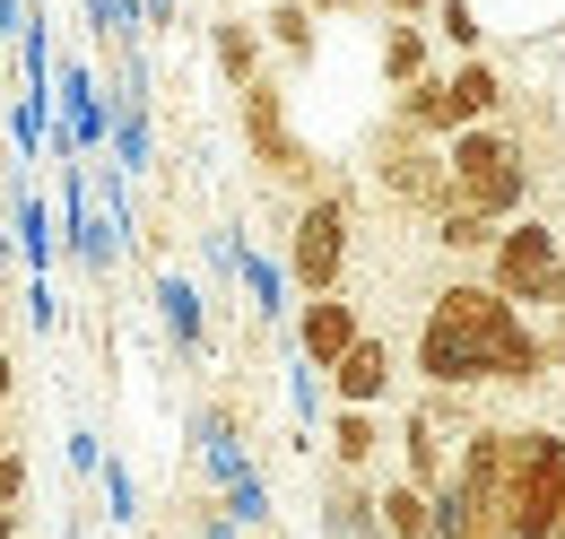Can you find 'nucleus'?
Wrapping results in <instances>:
<instances>
[{
  "label": "nucleus",
  "instance_id": "obj_16",
  "mask_svg": "<svg viewBox=\"0 0 565 539\" xmlns=\"http://www.w3.org/2000/svg\"><path fill=\"white\" fill-rule=\"evenodd\" d=\"M262 35H270L279 53H296V62H313V44H322V27H313V0H279V9L262 18Z\"/></svg>",
  "mask_w": 565,
  "mask_h": 539
},
{
  "label": "nucleus",
  "instance_id": "obj_15",
  "mask_svg": "<svg viewBox=\"0 0 565 539\" xmlns=\"http://www.w3.org/2000/svg\"><path fill=\"white\" fill-rule=\"evenodd\" d=\"M495 235H504V226L479 218V209H461V201L435 209V244H444V253H495Z\"/></svg>",
  "mask_w": 565,
  "mask_h": 539
},
{
  "label": "nucleus",
  "instance_id": "obj_7",
  "mask_svg": "<svg viewBox=\"0 0 565 539\" xmlns=\"http://www.w3.org/2000/svg\"><path fill=\"white\" fill-rule=\"evenodd\" d=\"M340 270H349V192H322L287 226V278L305 296H340Z\"/></svg>",
  "mask_w": 565,
  "mask_h": 539
},
{
  "label": "nucleus",
  "instance_id": "obj_2",
  "mask_svg": "<svg viewBox=\"0 0 565 539\" xmlns=\"http://www.w3.org/2000/svg\"><path fill=\"white\" fill-rule=\"evenodd\" d=\"M444 157H452V201L461 209H479V218H495V226L522 218V201H531V148H522V131L479 123V131L452 139Z\"/></svg>",
  "mask_w": 565,
  "mask_h": 539
},
{
  "label": "nucleus",
  "instance_id": "obj_14",
  "mask_svg": "<svg viewBox=\"0 0 565 539\" xmlns=\"http://www.w3.org/2000/svg\"><path fill=\"white\" fill-rule=\"evenodd\" d=\"M331 453H340V471H374V462H383V418H374V409H340V418H331Z\"/></svg>",
  "mask_w": 565,
  "mask_h": 539
},
{
  "label": "nucleus",
  "instance_id": "obj_11",
  "mask_svg": "<svg viewBox=\"0 0 565 539\" xmlns=\"http://www.w3.org/2000/svg\"><path fill=\"white\" fill-rule=\"evenodd\" d=\"M210 53H217V78H226L235 96L270 78V70H262V27H244V18H217V27H210Z\"/></svg>",
  "mask_w": 565,
  "mask_h": 539
},
{
  "label": "nucleus",
  "instance_id": "obj_12",
  "mask_svg": "<svg viewBox=\"0 0 565 539\" xmlns=\"http://www.w3.org/2000/svg\"><path fill=\"white\" fill-rule=\"evenodd\" d=\"M435 531H444V505L418 478H383V539H435Z\"/></svg>",
  "mask_w": 565,
  "mask_h": 539
},
{
  "label": "nucleus",
  "instance_id": "obj_8",
  "mask_svg": "<svg viewBox=\"0 0 565 539\" xmlns=\"http://www.w3.org/2000/svg\"><path fill=\"white\" fill-rule=\"evenodd\" d=\"M356 339H365V314H356L349 296H305V314H296V348H305L313 374H331Z\"/></svg>",
  "mask_w": 565,
  "mask_h": 539
},
{
  "label": "nucleus",
  "instance_id": "obj_20",
  "mask_svg": "<svg viewBox=\"0 0 565 539\" xmlns=\"http://www.w3.org/2000/svg\"><path fill=\"white\" fill-rule=\"evenodd\" d=\"M9 383H18V366H9V357H0V401H9Z\"/></svg>",
  "mask_w": 565,
  "mask_h": 539
},
{
  "label": "nucleus",
  "instance_id": "obj_6",
  "mask_svg": "<svg viewBox=\"0 0 565 539\" xmlns=\"http://www.w3.org/2000/svg\"><path fill=\"white\" fill-rule=\"evenodd\" d=\"M488 287H504L513 305H557L565 314V244L540 218H513L488 253Z\"/></svg>",
  "mask_w": 565,
  "mask_h": 539
},
{
  "label": "nucleus",
  "instance_id": "obj_1",
  "mask_svg": "<svg viewBox=\"0 0 565 539\" xmlns=\"http://www.w3.org/2000/svg\"><path fill=\"white\" fill-rule=\"evenodd\" d=\"M548 366H565L557 339L531 331L504 287H488V278L435 287L426 331H418L426 392H470V383H513V392H531V383H548Z\"/></svg>",
  "mask_w": 565,
  "mask_h": 539
},
{
  "label": "nucleus",
  "instance_id": "obj_5",
  "mask_svg": "<svg viewBox=\"0 0 565 539\" xmlns=\"http://www.w3.org/2000/svg\"><path fill=\"white\" fill-rule=\"evenodd\" d=\"M374 183L392 192V201H409V209H435L452 201V157H444V139H426V131H409L401 114L374 131Z\"/></svg>",
  "mask_w": 565,
  "mask_h": 539
},
{
  "label": "nucleus",
  "instance_id": "obj_9",
  "mask_svg": "<svg viewBox=\"0 0 565 539\" xmlns=\"http://www.w3.org/2000/svg\"><path fill=\"white\" fill-rule=\"evenodd\" d=\"M401 453H409V471L401 478H418L426 496H444V487H452V471H461V462H452V435H444V418H435V409H409V426H401Z\"/></svg>",
  "mask_w": 565,
  "mask_h": 539
},
{
  "label": "nucleus",
  "instance_id": "obj_22",
  "mask_svg": "<svg viewBox=\"0 0 565 539\" xmlns=\"http://www.w3.org/2000/svg\"><path fill=\"white\" fill-rule=\"evenodd\" d=\"M9 453H18V444H9V426H0V462H9Z\"/></svg>",
  "mask_w": 565,
  "mask_h": 539
},
{
  "label": "nucleus",
  "instance_id": "obj_21",
  "mask_svg": "<svg viewBox=\"0 0 565 539\" xmlns=\"http://www.w3.org/2000/svg\"><path fill=\"white\" fill-rule=\"evenodd\" d=\"M0 539H18V514H0Z\"/></svg>",
  "mask_w": 565,
  "mask_h": 539
},
{
  "label": "nucleus",
  "instance_id": "obj_3",
  "mask_svg": "<svg viewBox=\"0 0 565 539\" xmlns=\"http://www.w3.org/2000/svg\"><path fill=\"white\" fill-rule=\"evenodd\" d=\"M504 539H565V435L557 426H513Z\"/></svg>",
  "mask_w": 565,
  "mask_h": 539
},
{
  "label": "nucleus",
  "instance_id": "obj_17",
  "mask_svg": "<svg viewBox=\"0 0 565 539\" xmlns=\"http://www.w3.org/2000/svg\"><path fill=\"white\" fill-rule=\"evenodd\" d=\"M435 44H452V62H479V44H488L479 0H435Z\"/></svg>",
  "mask_w": 565,
  "mask_h": 539
},
{
  "label": "nucleus",
  "instance_id": "obj_4",
  "mask_svg": "<svg viewBox=\"0 0 565 539\" xmlns=\"http://www.w3.org/2000/svg\"><path fill=\"white\" fill-rule=\"evenodd\" d=\"M392 114H401L409 131L452 148L461 131H479V123L504 114V78H495V62H452V70H435V78H418L409 96H392Z\"/></svg>",
  "mask_w": 565,
  "mask_h": 539
},
{
  "label": "nucleus",
  "instance_id": "obj_13",
  "mask_svg": "<svg viewBox=\"0 0 565 539\" xmlns=\"http://www.w3.org/2000/svg\"><path fill=\"white\" fill-rule=\"evenodd\" d=\"M374 62H383V78L409 96L418 78H435V27H383V53H374Z\"/></svg>",
  "mask_w": 565,
  "mask_h": 539
},
{
  "label": "nucleus",
  "instance_id": "obj_23",
  "mask_svg": "<svg viewBox=\"0 0 565 539\" xmlns=\"http://www.w3.org/2000/svg\"><path fill=\"white\" fill-rule=\"evenodd\" d=\"M557 357H565V314H557Z\"/></svg>",
  "mask_w": 565,
  "mask_h": 539
},
{
  "label": "nucleus",
  "instance_id": "obj_10",
  "mask_svg": "<svg viewBox=\"0 0 565 539\" xmlns=\"http://www.w3.org/2000/svg\"><path fill=\"white\" fill-rule=\"evenodd\" d=\"M331 392H340V409H374L383 392H392V339H356L349 357L331 366Z\"/></svg>",
  "mask_w": 565,
  "mask_h": 539
},
{
  "label": "nucleus",
  "instance_id": "obj_18",
  "mask_svg": "<svg viewBox=\"0 0 565 539\" xmlns=\"http://www.w3.org/2000/svg\"><path fill=\"white\" fill-rule=\"evenodd\" d=\"M392 27H435V0H383Z\"/></svg>",
  "mask_w": 565,
  "mask_h": 539
},
{
  "label": "nucleus",
  "instance_id": "obj_19",
  "mask_svg": "<svg viewBox=\"0 0 565 539\" xmlns=\"http://www.w3.org/2000/svg\"><path fill=\"white\" fill-rule=\"evenodd\" d=\"M340 9H365V0H313V18H340Z\"/></svg>",
  "mask_w": 565,
  "mask_h": 539
}]
</instances>
